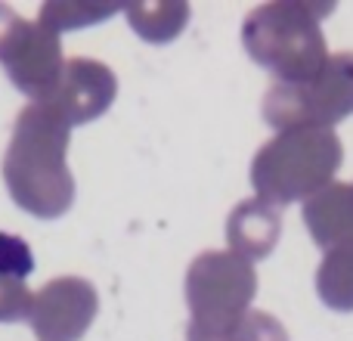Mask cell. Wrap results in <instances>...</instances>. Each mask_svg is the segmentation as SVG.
Returning a JSON list of instances; mask_svg holds the SVG:
<instances>
[{
	"mask_svg": "<svg viewBox=\"0 0 353 341\" xmlns=\"http://www.w3.org/2000/svg\"><path fill=\"white\" fill-rule=\"evenodd\" d=\"M68 124L50 103H31L19 112L3 159V180L12 202L41 220H56L74 202L68 168Z\"/></svg>",
	"mask_w": 353,
	"mask_h": 341,
	"instance_id": "1",
	"label": "cell"
},
{
	"mask_svg": "<svg viewBox=\"0 0 353 341\" xmlns=\"http://www.w3.org/2000/svg\"><path fill=\"white\" fill-rule=\"evenodd\" d=\"M332 10H335L332 3H307V0L261 3L245 16L242 47L257 66L273 72L279 84L307 81L332 56L323 35V19Z\"/></svg>",
	"mask_w": 353,
	"mask_h": 341,
	"instance_id": "2",
	"label": "cell"
},
{
	"mask_svg": "<svg viewBox=\"0 0 353 341\" xmlns=\"http://www.w3.org/2000/svg\"><path fill=\"white\" fill-rule=\"evenodd\" d=\"M344 162V146L329 128H288L257 149L251 186L270 205L313 199L332 183Z\"/></svg>",
	"mask_w": 353,
	"mask_h": 341,
	"instance_id": "3",
	"label": "cell"
},
{
	"mask_svg": "<svg viewBox=\"0 0 353 341\" xmlns=\"http://www.w3.org/2000/svg\"><path fill=\"white\" fill-rule=\"evenodd\" d=\"M353 115V50H341L325 59L313 78L298 84H279L263 97V118L276 130L288 128H329Z\"/></svg>",
	"mask_w": 353,
	"mask_h": 341,
	"instance_id": "4",
	"label": "cell"
},
{
	"mask_svg": "<svg viewBox=\"0 0 353 341\" xmlns=\"http://www.w3.org/2000/svg\"><path fill=\"white\" fill-rule=\"evenodd\" d=\"M257 295V273L232 251H205L186 270L189 323L214 326L251 311Z\"/></svg>",
	"mask_w": 353,
	"mask_h": 341,
	"instance_id": "5",
	"label": "cell"
},
{
	"mask_svg": "<svg viewBox=\"0 0 353 341\" xmlns=\"http://www.w3.org/2000/svg\"><path fill=\"white\" fill-rule=\"evenodd\" d=\"M0 62L12 84L34 103H43L53 93L62 68H65L59 35L22 16L0 37Z\"/></svg>",
	"mask_w": 353,
	"mask_h": 341,
	"instance_id": "6",
	"label": "cell"
},
{
	"mask_svg": "<svg viewBox=\"0 0 353 341\" xmlns=\"http://www.w3.org/2000/svg\"><path fill=\"white\" fill-rule=\"evenodd\" d=\"M97 311L99 295L93 282L81 276H59L34 292L28 320L37 341H81L97 320Z\"/></svg>",
	"mask_w": 353,
	"mask_h": 341,
	"instance_id": "7",
	"label": "cell"
},
{
	"mask_svg": "<svg viewBox=\"0 0 353 341\" xmlns=\"http://www.w3.org/2000/svg\"><path fill=\"white\" fill-rule=\"evenodd\" d=\"M115 93H118L115 72L105 62L78 56V59L65 62L59 84L53 87V93L43 103H50L65 118L68 128H74V124H87L103 115L115 103Z\"/></svg>",
	"mask_w": 353,
	"mask_h": 341,
	"instance_id": "8",
	"label": "cell"
},
{
	"mask_svg": "<svg viewBox=\"0 0 353 341\" xmlns=\"http://www.w3.org/2000/svg\"><path fill=\"white\" fill-rule=\"evenodd\" d=\"M282 233L279 208L263 199H245L226 217V242L242 261H261L276 249Z\"/></svg>",
	"mask_w": 353,
	"mask_h": 341,
	"instance_id": "9",
	"label": "cell"
},
{
	"mask_svg": "<svg viewBox=\"0 0 353 341\" xmlns=\"http://www.w3.org/2000/svg\"><path fill=\"white\" fill-rule=\"evenodd\" d=\"M307 233L319 249L353 242V183H329L313 199L304 202L301 211Z\"/></svg>",
	"mask_w": 353,
	"mask_h": 341,
	"instance_id": "10",
	"label": "cell"
},
{
	"mask_svg": "<svg viewBox=\"0 0 353 341\" xmlns=\"http://www.w3.org/2000/svg\"><path fill=\"white\" fill-rule=\"evenodd\" d=\"M186 341H288V332L273 313L248 311L236 320L214 323V326L189 323Z\"/></svg>",
	"mask_w": 353,
	"mask_h": 341,
	"instance_id": "11",
	"label": "cell"
},
{
	"mask_svg": "<svg viewBox=\"0 0 353 341\" xmlns=\"http://www.w3.org/2000/svg\"><path fill=\"white\" fill-rule=\"evenodd\" d=\"M316 292L325 307L350 313L353 311V242L325 251L316 270Z\"/></svg>",
	"mask_w": 353,
	"mask_h": 341,
	"instance_id": "12",
	"label": "cell"
},
{
	"mask_svg": "<svg viewBox=\"0 0 353 341\" xmlns=\"http://www.w3.org/2000/svg\"><path fill=\"white\" fill-rule=\"evenodd\" d=\"M128 22L143 41L168 43L186 28L189 3L180 0H159V3H134L128 6Z\"/></svg>",
	"mask_w": 353,
	"mask_h": 341,
	"instance_id": "13",
	"label": "cell"
},
{
	"mask_svg": "<svg viewBox=\"0 0 353 341\" xmlns=\"http://www.w3.org/2000/svg\"><path fill=\"white\" fill-rule=\"evenodd\" d=\"M118 6H103V3H87V0H50L41 6L37 22L50 31H68V28H84V25H97L103 19L115 16Z\"/></svg>",
	"mask_w": 353,
	"mask_h": 341,
	"instance_id": "14",
	"label": "cell"
},
{
	"mask_svg": "<svg viewBox=\"0 0 353 341\" xmlns=\"http://www.w3.org/2000/svg\"><path fill=\"white\" fill-rule=\"evenodd\" d=\"M31 292L22 280H12V276L0 273V323H16V320H25L31 311Z\"/></svg>",
	"mask_w": 353,
	"mask_h": 341,
	"instance_id": "15",
	"label": "cell"
},
{
	"mask_svg": "<svg viewBox=\"0 0 353 341\" xmlns=\"http://www.w3.org/2000/svg\"><path fill=\"white\" fill-rule=\"evenodd\" d=\"M34 270V257H31L28 245L19 236H10V233H0V273L12 276V280H22Z\"/></svg>",
	"mask_w": 353,
	"mask_h": 341,
	"instance_id": "16",
	"label": "cell"
}]
</instances>
